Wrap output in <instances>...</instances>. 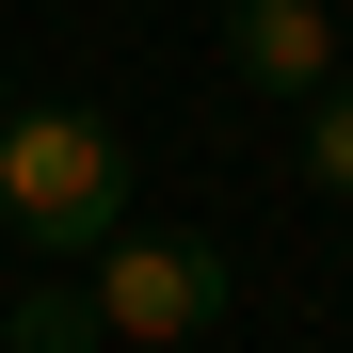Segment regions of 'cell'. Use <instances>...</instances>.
Masks as SVG:
<instances>
[{
  "label": "cell",
  "instance_id": "cell-3",
  "mask_svg": "<svg viewBox=\"0 0 353 353\" xmlns=\"http://www.w3.org/2000/svg\"><path fill=\"white\" fill-rule=\"evenodd\" d=\"M225 65L305 112V97L337 81V0H225Z\"/></svg>",
  "mask_w": 353,
  "mask_h": 353
},
{
  "label": "cell",
  "instance_id": "cell-2",
  "mask_svg": "<svg viewBox=\"0 0 353 353\" xmlns=\"http://www.w3.org/2000/svg\"><path fill=\"white\" fill-rule=\"evenodd\" d=\"M81 289H97L112 353H176V337L225 321V241H193V225H112L81 257Z\"/></svg>",
  "mask_w": 353,
  "mask_h": 353
},
{
  "label": "cell",
  "instance_id": "cell-6",
  "mask_svg": "<svg viewBox=\"0 0 353 353\" xmlns=\"http://www.w3.org/2000/svg\"><path fill=\"white\" fill-rule=\"evenodd\" d=\"M0 112H17V81H0Z\"/></svg>",
  "mask_w": 353,
  "mask_h": 353
},
{
  "label": "cell",
  "instance_id": "cell-5",
  "mask_svg": "<svg viewBox=\"0 0 353 353\" xmlns=\"http://www.w3.org/2000/svg\"><path fill=\"white\" fill-rule=\"evenodd\" d=\"M305 176H321V193H353V81L305 97Z\"/></svg>",
  "mask_w": 353,
  "mask_h": 353
},
{
  "label": "cell",
  "instance_id": "cell-4",
  "mask_svg": "<svg viewBox=\"0 0 353 353\" xmlns=\"http://www.w3.org/2000/svg\"><path fill=\"white\" fill-rule=\"evenodd\" d=\"M0 353H112V321H97V289H17Z\"/></svg>",
  "mask_w": 353,
  "mask_h": 353
},
{
  "label": "cell",
  "instance_id": "cell-1",
  "mask_svg": "<svg viewBox=\"0 0 353 353\" xmlns=\"http://www.w3.org/2000/svg\"><path fill=\"white\" fill-rule=\"evenodd\" d=\"M0 225H17L32 257H97L112 225H129V129L112 112H0Z\"/></svg>",
  "mask_w": 353,
  "mask_h": 353
}]
</instances>
